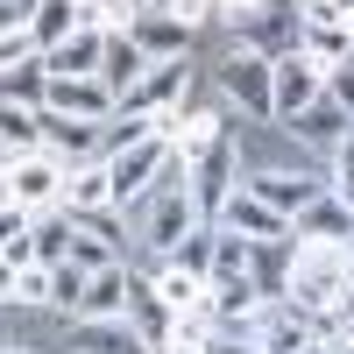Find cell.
Here are the masks:
<instances>
[{
    "instance_id": "1",
    "label": "cell",
    "mask_w": 354,
    "mask_h": 354,
    "mask_svg": "<svg viewBox=\"0 0 354 354\" xmlns=\"http://www.w3.org/2000/svg\"><path fill=\"white\" fill-rule=\"evenodd\" d=\"M354 277V248L347 241H298L290 234V283H283V305L298 312H333L340 290Z\"/></svg>"
},
{
    "instance_id": "2",
    "label": "cell",
    "mask_w": 354,
    "mask_h": 354,
    "mask_svg": "<svg viewBox=\"0 0 354 354\" xmlns=\"http://www.w3.org/2000/svg\"><path fill=\"white\" fill-rule=\"evenodd\" d=\"M170 142L163 135H142V142H128V149H113L106 156V177H113V213H128V205H142V198H156L163 192V177H170Z\"/></svg>"
},
{
    "instance_id": "3",
    "label": "cell",
    "mask_w": 354,
    "mask_h": 354,
    "mask_svg": "<svg viewBox=\"0 0 354 354\" xmlns=\"http://www.w3.org/2000/svg\"><path fill=\"white\" fill-rule=\"evenodd\" d=\"M64 185H71V170L57 163L50 149H36V156H15V170H8V192L0 198H15L21 213H64Z\"/></svg>"
},
{
    "instance_id": "4",
    "label": "cell",
    "mask_w": 354,
    "mask_h": 354,
    "mask_svg": "<svg viewBox=\"0 0 354 354\" xmlns=\"http://www.w3.org/2000/svg\"><path fill=\"white\" fill-rule=\"evenodd\" d=\"M185 192H192V205H198V220H205V227H213V220H220V205L241 192V185H234V135H227V128L205 142V156L185 170Z\"/></svg>"
},
{
    "instance_id": "5",
    "label": "cell",
    "mask_w": 354,
    "mask_h": 354,
    "mask_svg": "<svg viewBox=\"0 0 354 354\" xmlns=\"http://www.w3.org/2000/svg\"><path fill=\"white\" fill-rule=\"evenodd\" d=\"M270 100H277V121H298L305 106L326 100V71H319L305 50H283L270 64Z\"/></svg>"
},
{
    "instance_id": "6",
    "label": "cell",
    "mask_w": 354,
    "mask_h": 354,
    "mask_svg": "<svg viewBox=\"0 0 354 354\" xmlns=\"http://www.w3.org/2000/svg\"><path fill=\"white\" fill-rule=\"evenodd\" d=\"M220 85H227V100H241L248 113H262V121H277V100H270V57L248 50V43H234L220 57Z\"/></svg>"
},
{
    "instance_id": "7",
    "label": "cell",
    "mask_w": 354,
    "mask_h": 354,
    "mask_svg": "<svg viewBox=\"0 0 354 354\" xmlns=\"http://www.w3.org/2000/svg\"><path fill=\"white\" fill-rule=\"evenodd\" d=\"M177 177H185V163H170L163 192H156V213H149V234H142V241H149L156 255H170V248L192 234V227H205V220H198V205H192V192L177 185Z\"/></svg>"
},
{
    "instance_id": "8",
    "label": "cell",
    "mask_w": 354,
    "mask_h": 354,
    "mask_svg": "<svg viewBox=\"0 0 354 354\" xmlns=\"http://www.w3.org/2000/svg\"><path fill=\"white\" fill-rule=\"evenodd\" d=\"M185 78H192L185 57H177V64H149V71L121 93V113H128V121H156V113H170L177 100H185Z\"/></svg>"
},
{
    "instance_id": "9",
    "label": "cell",
    "mask_w": 354,
    "mask_h": 354,
    "mask_svg": "<svg viewBox=\"0 0 354 354\" xmlns=\"http://www.w3.org/2000/svg\"><path fill=\"white\" fill-rule=\"evenodd\" d=\"M248 192L270 205V213H283L290 227H298V213H305V205H319L333 185H326V177H312V170H262V177H248Z\"/></svg>"
},
{
    "instance_id": "10",
    "label": "cell",
    "mask_w": 354,
    "mask_h": 354,
    "mask_svg": "<svg viewBox=\"0 0 354 354\" xmlns=\"http://www.w3.org/2000/svg\"><path fill=\"white\" fill-rule=\"evenodd\" d=\"M43 149L64 163V170L100 163V156H106V121H64V113H50V106H43Z\"/></svg>"
},
{
    "instance_id": "11",
    "label": "cell",
    "mask_w": 354,
    "mask_h": 354,
    "mask_svg": "<svg viewBox=\"0 0 354 354\" xmlns=\"http://www.w3.org/2000/svg\"><path fill=\"white\" fill-rule=\"evenodd\" d=\"M50 113H64V121H113L121 113V100H113V85L100 78H50Z\"/></svg>"
},
{
    "instance_id": "12",
    "label": "cell",
    "mask_w": 354,
    "mask_h": 354,
    "mask_svg": "<svg viewBox=\"0 0 354 354\" xmlns=\"http://www.w3.org/2000/svg\"><path fill=\"white\" fill-rule=\"evenodd\" d=\"M213 227L241 234V241H255V248H262V241H290V220H283V213H270V205H262L248 185H241V192H234V198L220 205V220H213Z\"/></svg>"
},
{
    "instance_id": "13",
    "label": "cell",
    "mask_w": 354,
    "mask_h": 354,
    "mask_svg": "<svg viewBox=\"0 0 354 354\" xmlns=\"http://www.w3.org/2000/svg\"><path fill=\"white\" fill-rule=\"evenodd\" d=\"M128 36L142 43V57H149V64H177V57L192 50V21L170 15V8H149V15L128 21Z\"/></svg>"
},
{
    "instance_id": "14",
    "label": "cell",
    "mask_w": 354,
    "mask_h": 354,
    "mask_svg": "<svg viewBox=\"0 0 354 354\" xmlns=\"http://www.w3.org/2000/svg\"><path fill=\"white\" fill-rule=\"evenodd\" d=\"M78 354H156L149 340H142L128 319H78Z\"/></svg>"
},
{
    "instance_id": "15",
    "label": "cell",
    "mask_w": 354,
    "mask_h": 354,
    "mask_svg": "<svg viewBox=\"0 0 354 354\" xmlns=\"http://www.w3.org/2000/svg\"><path fill=\"white\" fill-rule=\"evenodd\" d=\"M100 57H106V36L100 28H78V36L57 43L43 64H50V78H100Z\"/></svg>"
},
{
    "instance_id": "16",
    "label": "cell",
    "mask_w": 354,
    "mask_h": 354,
    "mask_svg": "<svg viewBox=\"0 0 354 354\" xmlns=\"http://www.w3.org/2000/svg\"><path fill=\"white\" fill-rule=\"evenodd\" d=\"M290 234H298V241H347V248H354V205H340V198L326 192L319 205H305V213H298V227H290Z\"/></svg>"
},
{
    "instance_id": "17",
    "label": "cell",
    "mask_w": 354,
    "mask_h": 354,
    "mask_svg": "<svg viewBox=\"0 0 354 354\" xmlns=\"http://www.w3.org/2000/svg\"><path fill=\"white\" fill-rule=\"evenodd\" d=\"M128 290H135L128 262H113V270H100L93 283H85V305H78V319H128Z\"/></svg>"
},
{
    "instance_id": "18",
    "label": "cell",
    "mask_w": 354,
    "mask_h": 354,
    "mask_svg": "<svg viewBox=\"0 0 354 354\" xmlns=\"http://www.w3.org/2000/svg\"><path fill=\"white\" fill-rule=\"evenodd\" d=\"M283 135H298V142H312V149H340V142L354 135V121L333 106V100H319V106H305L298 121H283Z\"/></svg>"
},
{
    "instance_id": "19",
    "label": "cell",
    "mask_w": 354,
    "mask_h": 354,
    "mask_svg": "<svg viewBox=\"0 0 354 354\" xmlns=\"http://www.w3.org/2000/svg\"><path fill=\"white\" fill-rule=\"evenodd\" d=\"M113 205V177H106V156L100 163H78L71 170V185H64V213L85 220V213H106Z\"/></svg>"
},
{
    "instance_id": "20",
    "label": "cell",
    "mask_w": 354,
    "mask_h": 354,
    "mask_svg": "<svg viewBox=\"0 0 354 354\" xmlns=\"http://www.w3.org/2000/svg\"><path fill=\"white\" fill-rule=\"evenodd\" d=\"M142 71H149L142 43L128 36V28H113V36H106V57H100V85H113V100H121V93H128V85H135Z\"/></svg>"
},
{
    "instance_id": "21",
    "label": "cell",
    "mask_w": 354,
    "mask_h": 354,
    "mask_svg": "<svg viewBox=\"0 0 354 354\" xmlns=\"http://www.w3.org/2000/svg\"><path fill=\"white\" fill-rule=\"evenodd\" d=\"M298 50L312 57L319 71H333L354 57V36H347V21H298Z\"/></svg>"
},
{
    "instance_id": "22",
    "label": "cell",
    "mask_w": 354,
    "mask_h": 354,
    "mask_svg": "<svg viewBox=\"0 0 354 354\" xmlns=\"http://www.w3.org/2000/svg\"><path fill=\"white\" fill-rule=\"evenodd\" d=\"M170 319H177V312L156 298V283H142V277H135V290H128V326L149 340V347H170Z\"/></svg>"
},
{
    "instance_id": "23",
    "label": "cell",
    "mask_w": 354,
    "mask_h": 354,
    "mask_svg": "<svg viewBox=\"0 0 354 354\" xmlns=\"http://www.w3.org/2000/svg\"><path fill=\"white\" fill-rule=\"evenodd\" d=\"M78 28H85V8H71V0H43V8H36V21H28V36H36V50L50 57L57 43H71Z\"/></svg>"
},
{
    "instance_id": "24",
    "label": "cell",
    "mask_w": 354,
    "mask_h": 354,
    "mask_svg": "<svg viewBox=\"0 0 354 354\" xmlns=\"http://www.w3.org/2000/svg\"><path fill=\"white\" fill-rule=\"evenodd\" d=\"M0 149L36 156L43 149V106H8V100H0Z\"/></svg>"
},
{
    "instance_id": "25",
    "label": "cell",
    "mask_w": 354,
    "mask_h": 354,
    "mask_svg": "<svg viewBox=\"0 0 354 354\" xmlns=\"http://www.w3.org/2000/svg\"><path fill=\"white\" fill-rule=\"evenodd\" d=\"M149 283H156V298H163L170 312H198L205 298H213V283H205V277H185L177 262H163V270H156Z\"/></svg>"
},
{
    "instance_id": "26",
    "label": "cell",
    "mask_w": 354,
    "mask_h": 354,
    "mask_svg": "<svg viewBox=\"0 0 354 354\" xmlns=\"http://www.w3.org/2000/svg\"><path fill=\"white\" fill-rule=\"evenodd\" d=\"M248 262H255V241H241V234L213 227V283H255Z\"/></svg>"
},
{
    "instance_id": "27",
    "label": "cell",
    "mask_w": 354,
    "mask_h": 354,
    "mask_svg": "<svg viewBox=\"0 0 354 354\" xmlns=\"http://www.w3.org/2000/svg\"><path fill=\"white\" fill-rule=\"evenodd\" d=\"M0 100H8V106H43V100H50V64L36 57V64L0 71Z\"/></svg>"
},
{
    "instance_id": "28",
    "label": "cell",
    "mask_w": 354,
    "mask_h": 354,
    "mask_svg": "<svg viewBox=\"0 0 354 354\" xmlns=\"http://www.w3.org/2000/svg\"><path fill=\"white\" fill-rule=\"evenodd\" d=\"M248 277H255L262 298H277V305H283V283H290V241H262L255 262H248Z\"/></svg>"
},
{
    "instance_id": "29",
    "label": "cell",
    "mask_w": 354,
    "mask_h": 354,
    "mask_svg": "<svg viewBox=\"0 0 354 354\" xmlns=\"http://www.w3.org/2000/svg\"><path fill=\"white\" fill-rule=\"evenodd\" d=\"M163 262H177V270H185V277H205V283H213V227H192L185 234V241H177Z\"/></svg>"
},
{
    "instance_id": "30",
    "label": "cell",
    "mask_w": 354,
    "mask_h": 354,
    "mask_svg": "<svg viewBox=\"0 0 354 354\" xmlns=\"http://www.w3.org/2000/svg\"><path fill=\"white\" fill-rule=\"evenodd\" d=\"M71 262H78L85 277H100V270H113V262H121V255H113V248L100 241V234H85V227L71 220Z\"/></svg>"
},
{
    "instance_id": "31",
    "label": "cell",
    "mask_w": 354,
    "mask_h": 354,
    "mask_svg": "<svg viewBox=\"0 0 354 354\" xmlns=\"http://www.w3.org/2000/svg\"><path fill=\"white\" fill-rule=\"evenodd\" d=\"M85 283H93V277H85L78 262H57V270H50V305H64V312L78 319V305H85Z\"/></svg>"
},
{
    "instance_id": "32",
    "label": "cell",
    "mask_w": 354,
    "mask_h": 354,
    "mask_svg": "<svg viewBox=\"0 0 354 354\" xmlns=\"http://www.w3.org/2000/svg\"><path fill=\"white\" fill-rule=\"evenodd\" d=\"M15 305H50V270H43V262L15 270Z\"/></svg>"
},
{
    "instance_id": "33",
    "label": "cell",
    "mask_w": 354,
    "mask_h": 354,
    "mask_svg": "<svg viewBox=\"0 0 354 354\" xmlns=\"http://www.w3.org/2000/svg\"><path fill=\"white\" fill-rule=\"evenodd\" d=\"M36 36H28V28H15V36H0V71H15V64H36Z\"/></svg>"
},
{
    "instance_id": "34",
    "label": "cell",
    "mask_w": 354,
    "mask_h": 354,
    "mask_svg": "<svg viewBox=\"0 0 354 354\" xmlns=\"http://www.w3.org/2000/svg\"><path fill=\"white\" fill-rule=\"evenodd\" d=\"M326 100L347 113V121H354V57H347V64H333L326 71Z\"/></svg>"
},
{
    "instance_id": "35",
    "label": "cell",
    "mask_w": 354,
    "mask_h": 354,
    "mask_svg": "<svg viewBox=\"0 0 354 354\" xmlns=\"http://www.w3.org/2000/svg\"><path fill=\"white\" fill-rule=\"evenodd\" d=\"M326 185H333L340 205H354V156H333V177H326Z\"/></svg>"
},
{
    "instance_id": "36",
    "label": "cell",
    "mask_w": 354,
    "mask_h": 354,
    "mask_svg": "<svg viewBox=\"0 0 354 354\" xmlns=\"http://www.w3.org/2000/svg\"><path fill=\"white\" fill-rule=\"evenodd\" d=\"M170 15H185L198 28V21H220V0H170Z\"/></svg>"
},
{
    "instance_id": "37",
    "label": "cell",
    "mask_w": 354,
    "mask_h": 354,
    "mask_svg": "<svg viewBox=\"0 0 354 354\" xmlns=\"http://www.w3.org/2000/svg\"><path fill=\"white\" fill-rule=\"evenodd\" d=\"M298 21H347L340 0H298Z\"/></svg>"
},
{
    "instance_id": "38",
    "label": "cell",
    "mask_w": 354,
    "mask_h": 354,
    "mask_svg": "<svg viewBox=\"0 0 354 354\" xmlns=\"http://www.w3.org/2000/svg\"><path fill=\"white\" fill-rule=\"evenodd\" d=\"M0 298H15V262H0Z\"/></svg>"
},
{
    "instance_id": "39",
    "label": "cell",
    "mask_w": 354,
    "mask_h": 354,
    "mask_svg": "<svg viewBox=\"0 0 354 354\" xmlns=\"http://www.w3.org/2000/svg\"><path fill=\"white\" fill-rule=\"evenodd\" d=\"M149 8H156V0H128V21H135V15H149Z\"/></svg>"
},
{
    "instance_id": "40",
    "label": "cell",
    "mask_w": 354,
    "mask_h": 354,
    "mask_svg": "<svg viewBox=\"0 0 354 354\" xmlns=\"http://www.w3.org/2000/svg\"><path fill=\"white\" fill-rule=\"evenodd\" d=\"M298 354H333V347H319V340H305V347H298Z\"/></svg>"
},
{
    "instance_id": "41",
    "label": "cell",
    "mask_w": 354,
    "mask_h": 354,
    "mask_svg": "<svg viewBox=\"0 0 354 354\" xmlns=\"http://www.w3.org/2000/svg\"><path fill=\"white\" fill-rule=\"evenodd\" d=\"M333 156H354V135H347V142H340V149H333Z\"/></svg>"
},
{
    "instance_id": "42",
    "label": "cell",
    "mask_w": 354,
    "mask_h": 354,
    "mask_svg": "<svg viewBox=\"0 0 354 354\" xmlns=\"http://www.w3.org/2000/svg\"><path fill=\"white\" fill-rule=\"evenodd\" d=\"M333 354H354V340H333Z\"/></svg>"
},
{
    "instance_id": "43",
    "label": "cell",
    "mask_w": 354,
    "mask_h": 354,
    "mask_svg": "<svg viewBox=\"0 0 354 354\" xmlns=\"http://www.w3.org/2000/svg\"><path fill=\"white\" fill-rule=\"evenodd\" d=\"M0 354H36V347H0Z\"/></svg>"
},
{
    "instance_id": "44",
    "label": "cell",
    "mask_w": 354,
    "mask_h": 354,
    "mask_svg": "<svg viewBox=\"0 0 354 354\" xmlns=\"http://www.w3.org/2000/svg\"><path fill=\"white\" fill-rule=\"evenodd\" d=\"M347 36H354V8H347Z\"/></svg>"
},
{
    "instance_id": "45",
    "label": "cell",
    "mask_w": 354,
    "mask_h": 354,
    "mask_svg": "<svg viewBox=\"0 0 354 354\" xmlns=\"http://www.w3.org/2000/svg\"><path fill=\"white\" fill-rule=\"evenodd\" d=\"M71 8H85V0H71Z\"/></svg>"
},
{
    "instance_id": "46",
    "label": "cell",
    "mask_w": 354,
    "mask_h": 354,
    "mask_svg": "<svg viewBox=\"0 0 354 354\" xmlns=\"http://www.w3.org/2000/svg\"><path fill=\"white\" fill-rule=\"evenodd\" d=\"M340 8H354V0H340Z\"/></svg>"
},
{
    "instance_id": "47",
    "label": "cell",
    "mask_w": 354,
    "mask_h": 354,
    "mask_svg": "<svg viewBox=\"0 0 354 354\" xmlns=\"http://www.w3.org/2000/svg\"><path fill=\"white\" fill-rule=\"evenodd\" d=\"M248 354H262V347H248Z\"/></svg>"
}]
</instances>
